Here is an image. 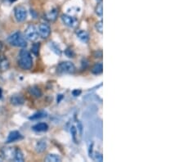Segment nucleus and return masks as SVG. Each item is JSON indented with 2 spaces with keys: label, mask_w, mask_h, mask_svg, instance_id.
<instances>
[{
  "label": "nucleus",
  "mask_w": 184,
  "mask_h": 162,
  "mask_svg": "<svg viewBox=\"0 0 184 162\" xmlns=\"http://www.w3.org/2000/svg\"><path fill=\"white\" fill-rule=\"evenodd\" d=\"M19 65L22 69L30 70L33 65L32 57L30 55V52L22 49L19 53Z\"/></svg>",
  "instance_id": "obj_1"
},
{
  "label": "nucleus",
  "mask_w": 184,
  "mask_h": 162,
  "mask_svg": "<svg viewBox=\"0 0 184 162\" xmlns=\"http://www.w3.org/2000/svg\"><path fill=\"white\" fill-rule=\"evenodd\" d=\"M7 40L12 46L19 47V48H25L27 46V42L21 32H16L12 34L10 37H8Z\"/></svg>",
  "instance_id": "obj_2"
},
{
  "label": "nucleus",
  "mask_w": 184,
  "mask_h": 162,
  "mask_svg": "<svg viewBox=\"0 0 184 162\" xmlns=\"http://www.w3.org/2000/svg\"><path fill=\"white\" fill-rule=\"evenodd\" d=\"M75 70V66L71 62H62L58 66V72L60 74H72Z\"/></svg>",
  "instance_id": "obj_3"
},
{
  "label": "nucleus",
  "mask_w": 184,
  "mask_h": 162,
  "mask_svg": "<svg viewBox=\"0 0 184 162\" xmlns=\"http://www.w3.org/2000/svg\"><path fill=\"white\" fill-rule=\"evenodd\" d=\"M14 13H15V17H16V21L19 22H22L27 17V11L22 6H17L15 7Z\"/></svg>",
  "instance_id": "obj_4"
},
{
  "label": "nucleus",
  "mask_w": 184,
  "mask_h": 162,
  "mask_svg": "<svg viewBox=\"0 0 184 162\" xmlns=\"http://www.w3.org/2000/svg\"><path fill=\"white\" fill-rule=\"evenodd\" d=\"M25 37L30 41H35L38 39V30L34 25H30L25 30Z\"/></svg>",
  "instance_id": "obj_5"
},
{
  "label": "nucleus",
  "mask_w": 184,
  "mask_h": 162,
  "mask_svg": "<svg viewBox=\"0 0 184 162\" xmlns=\"http://www.w3.org/2000/svg\"><path fill=\"white\" fill-rule=\"evenodd\" d=\"M38 34L43 39H47L51 34L50 26L46 23L40 24L38 28Z\"/></svg>",
  "instance_id": "obj_6"
},
{
  "label": "nucleus",
  "mask_w": 184,
  "mask_h": 162,
  "mask_svg": "<svg viewBox=\"0 0 184 162\" xmlns=\"http://www.w3.org/2000/svg\"><path fill=\"white\" fill-rule=\"evenodd\" d=\"M62 22L68 27H75L76 26L77 21L73 16H69V15H62Z\"/></svg>",
  "instance_id": "obj_7"
},
{
  "label": "nucleus",
  "mask_w": 184,
  "mask_h": 162,
  "mask_svg": "<svg viewBox=\"0 0 184 162\" xmlns=\"http://www.w3.org/2000/svg\"><path fill=\"white\" fill-rule=\"evenodd\" d=\"M22 135L18 132V131H12L9 134L8 137H7V140H6V143H13V142L18 141L20 139H22Z\"/></svg>",
  "instance_id": "obj_8"
},
{
  "label": "nucleus",
  "mask_w": 184,
  "mask_h": 162,
  "mask_svg": "<svg viewBox=\"0 0 184 162\" xmlns=\"http://www.w3.org/2000/svg\"><path fill=\"white\" fill-rule=\"evenodd\" d=\"M76 35H77V38L79 40H80L81 42H83V43H87L88 40H89V35H88V34L86 32L85 30H78L76 32Z\"/></svg>",
  "instance_id": "obj_9"
},
{
  "label": "nucleus",
  "mask_w": 184,
  "mask_h": 162,
  "mask_svg": "<svg viewBox=\"0 0 184 162\" xmlns=\"http://www.w3.org/2000/svg\"><path fill=\"white\" fill-rule=\"evenodd\" d=\"M32 130L36 132H45L49 130V125L46 123H39L33 126Z\"/></svg>",
  "instance_id": "obj_10"
},
{
  "label": "nucleus",
  "mask_w": 184,
  "mask_h": 162,
  "mask_svg": "<svg viewBox=\"0 0 184 162\" xmlns=\"http://www.w3.org/2000/svg\"><path fill=\"white\" fill-rule=\"evenodd\" d=\"M9 68V62L5 58L4 56L0 55V70L3 71V70H7Z\"/></svg>",
  "instance_id": "obj_11"
},
{
  "label": "nucleus",
  "mask_w": 184,
  "mask_h": 162,
  "mask_svg": "<svg viewBox=\"0 0 184 162\" xmlns=\"http://www.w3.org/2000/svg\"><path fill=\"white\" fill-rule=\"evenodd\" d=\"M47 116H48V113H47L46 111H39V112H36L34 115L30 117V121H37V120H40V119L43 118H46Z\"/></svg>",
  "instance_id": "obj_12"
},
{
  "label": "nucleus",
  "mask_w": 184,
  "mask_h": 162,
  "mask_svg": "<svg viewBox=\"0 0 184 162\" xmlns=\"http://www.w3.org/2000/svg\"><path fill=\"white\" fill-rule=\"evenodd\" d=\"M36 151L39 153H41L43 151L46 150L47 148V143L45 140H40L39 142H38L36 144Z\"/></svg>",
  "instance_id": "obj_13"
},
{
  "label": "nucleus",
  "mask_w": 184,
  "mask_h": 162,
  "mask_svg": "<svg viewBox=\"0 0 184 162\" xmlns=\"http://www.w3.org/2000/svg\"><path fill=\"white\" fill-rule=\"evenodd\" d=\"M49 45L50 49L54 53L58 56L62 55V50H61L60 47L58 46L56 43H54V42H50Z\"/></svg>",
  "instance_id": "obj_14"
},
{
  "label": "nucleus",
  "mask_w": 184,
  "mask_h": 162,
  "mask_svg": "<svg viewBox=\"0 0 184 162\" xmlns=\"http://www.w3.org/2000/svg\"><path fill=\"white\" fill-rule=\"evenodd\" d=\"M102 70H103V65L102 63L99 62L96 63L93 67L92 68V72L94 75H100L102 73Z\"/></svg>",
  "instance_id": "obj_15"
},
{
  "label": "nucleus",
  "mask_w": 184,
  "mask_h": 162,
  "mask_svg": "<svg viewBox=\"0 0 184 162\" xmlns=\"http://www.w3.org/2000/svg\"><path fill=\"white\" fill-rule=\"evenodd\" d=\"M11 102L13 105H21L24 103L23 97L18 95H14L11 97Z\"/></svg>",
  "instance_id": "obj_16"
},
{
  "label": "nucleus",
  "mask_w": 184,
  "mask_h": 162,
  "mask_svg": "<svg viewBox=\"0 0 184 162\" xmlns=\"http://www.w3.org/2000/svg\"><path fill=\"white\" fill-rule=\"evenodd\" d=\"M45 160L47 162H61L62 159L58 155L56 154H49L47 156V157L45 158Z\"/></svg>",
  "instance_id": "obj_17"
},
{
  "label": "nucleus",
  "mask_w": 184,
  "mask_h": 162,
  "mask_svg": "<svg viewBox=\"0 0 184 162\" xmlns=\"http://www.w3.org/2000/svg\"><path fill=\"white\" fill-rule=\"evenodd\" d=\"M14 160L17 162H23L24 161V156L21 152V150L16 149L15 150V154H14Z\"/></svg>",
  "instance_id": "obj_18"
},
{
  "label": "nucleus",
  "mask_w": 184,
  "mask_h": 162,
  "mask_svg": "<svg viewBox=\"0 0 184 162\" xmlns=\"http://www.w3.org/2000/svg\"><path fill=\"white\" fill-rule=\"evenodd\" d=\"M58 10L56 9V8L55 9L51 10L49 13H47L46 18L48 19V20H49V21H55L56 19H57V17H58Z\"/></svg>",
  "instance_id": "obj_19"
},
{
  "label": "nucleus",
  "mask_w": 184,
  "mask_h": 162,
  "mask_svg": "<svg viewBox=\"0 0 184 162\" xmlns=\"http://www.w3.org/2000/svg\"><path fill=\"white\" fill-rule=\"evenodd\" d=\"M30 94H32L35 97H39L42 96L41 90L38 87H36V86H34V87L30 88Z\"/></svg>",
  "instance_id": "obj_20"
},
{
  "label": "nucleus",
  "mask_w": 184,
  "mask_h": 162,
  "mask_svg": "<svg viewBox=\"0 0 184 162\" xmlns=\"http://www.w3.org/2000/svg\"><path fill=\"white\" fill-rule=\"evenodd\" d=\"M95 12L97 16H102V13H103V9H102V3L100 2L97 5V7L95 8Z\"/></svg>",
  "instance_id": "obj_21"
},
{
  "label": "nucleus",
  "mask_w": 184,
  "mask_h": 162,
  "mask_svg": "<svg viewBox=\"0 0 184 162\" xmlns=\"http://www.w3.org/2000/svg\"><path fill=\"white\" fill-rule=\"evenodd\" d=\"M31 50H32V53L35 54V56H37L39 54V44L36 43V44H33L32 48H31Z\"/></svg>",
  "instance_id": "obj_22"
},
{
  "label": "nucleus",
  "mask_w": 184,
  "mask_h": 162,
  "mask_svg": "<svg viewBox=\"0 0 184 162\" xmlns=\"http://www.w3.org/2000/svg\"><path fill=\"white\" fill-rule=\"evenodd\" d=\"M95 27H96V29H97V30L99 33L102 34V30H103V24H102V21H101L97 22L96 25H95Z\"/></svg>",
  "instance_id": "obj_23"
},
{
  "label": "nucleus",
  "mask_w": 184,
  "mask_h": 162,
  "mask_svg": "<svg viewBox=\"0 0 184 162\" xmlns=\"http://www.w3.org/2000/svg\"><path fill=\"white\" fill-rule=\"evenodd\" d=\"M93 159L95 160H97V161H102L103 160V157H102V155H101V153L99 152H96L95 153L94 156H93Z\"/></svg>",
  "instance_id": "obj_24"
},
{
  "label": "nucleus",
  "mask_w": 184,
  "mask_h": 162,
  "mask_svg": "<svg viewBox=\"0 0 184 162\" xmlns=\"http://www.w3.org/2000/svg\"><path fill=\"white\" fill-rule=\"evenodd\" d=\"M66 55L68 57V58H74V56H75V53H74V52L71 49H66Z\"/></svg>",
  "instance_id": "obj_25"
},
{
  "label": "nucleus",
  "mask_w": 184,
  "mask_h": 162,
  "mask_svg": "<svg viewBox=\"0 0 184 162\" xmlns=\"http://www.w3.org/2000/svg\"><path fill=\"white\" fill-rule=\"evenodd\" d=\"M71 134L73 136V139L74 140H75V136H76V130L75 128L72 126L71 130Z\"/></svg>",
  "instance_id": "obj_26"
},
{
  "label": "nucleus",
  "mask_w": 184,
  "mask_h": 162,
  "mask_svg": "<svg viewBox=\"0 0 184 162\" xmlns=\"http://www.w3.org/2000/svg\"><path fill=\"white\" fill-rule=\"evenodd\" d=\"M80 93H81V90H78V89H75V90H74L73 92H72V94H73L75 97H77V96H79Z\"/></svg>",
  "instance_id": "obj_27"
},
{
  "label": "nucleus",
  "mask_w": 184,
  "mask_h": 162,
  "mask_svg": "<svg viewBox=\"0 0 184 162\" xmlns=\"http://www.w3.org/2000/svg\"><path fill=\"white\" fill-rule=\"evenodd\" d=\"M2 43L0 41V51L2 50Z\"/></svg>",
  "instance_id": "obj_28"
},
{
  "label": "nucleus",
  "mask_w": 184,
  "mask_h": 162,
  "mask_svg": "<svg viewBox=\"0 0 184 162\" xmlns=\"http://www.w3.org/2000/svg\"><path fill=\"white\" fill-rule=\"evenodd\" d=\"M2 157L0 156V161H2Z\"/></svg>",
  "instance_id": "obj_29"
},
{
  "label": "nucleus",
  "mask_w": 184,
  "mask_h": 162,
  "mask_svg": "<svg viewBox=\"0 0 184 162\" xmlns=\"http://www.w3.org/2000/svg\"><path fill=\"white\" fill-rule=\"evenodd\" d=\"M15 1H16V0H10V2H15Z\"/></svg>",
  "instance_id": "obj_30"
}]
</instances>
